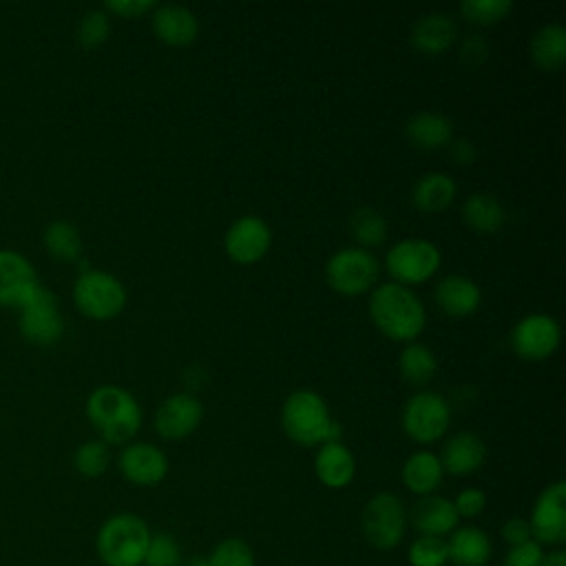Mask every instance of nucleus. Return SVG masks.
<instances>
[{"label":"nucleus","instance_id":"obj_1","mask_svg":"<svg viewBox=\"0 0 566 566\" xmlns=\"http://www.w3.org/2000/svg\"><path fill=\"white\" fill-rule=\"evenodd\" d=\"M367 310L378 332L398 343H413L427 325L422 301L411 292V287L394 281L380 283L371 290Z\"/></svg>","mask_w":566,"mask_h":566},{"label":"nucleus","instance_id":"obj_2","mask_svg":"<svg viewBox=\"0 0 566 566\" xmlns=\"http://www.w3.org/2000/svg\"><path fill=\"white\" fill-rule=\"evenodd\" d=\"M86 418L106 444L133 440L142 427V407L119 385H99L86 398Z\"/></svg>","mask_w":566,"mask_h":566},{"label":"nucleus","instance_id":"obj_3","mask_svg":"<svg viewBox=\"0 0 566 566\" xmlns=\"http://www.w3.org/2000/svg\"><path fill=\"white\" fill-rule=\"evenodd\" d=\"M281 424L287 438L303 447L340 442V424L329 416L323 396L312 389H296L285 398Z\"/></svg>","mask_w":566,"mask_h":566},{"label":"nucleus","instance_id":"obj_4","mask_svg":"<svg viewBox=\"0 0 566 566\" xmlns=\"http://www.w3.org/2000/svg\"><path fill=\"white\" fill-rule=\"evenodd\" d=\"M150 531L135 513H115L97 531L95 548L104 566H142Z\"/></svg>","mask_w":566,"mask_h":566},{"label":"nucleus","instance_id":"obj_5","mask_svg":"<svg viewBox=\"0 0 566 566\" xmlns=\"http://www.w3.org/2000/svg\"><path fill=\"white\" fill-rule=\"evenodd\" d=\"M126 298L124 283L106 270L84 268L73 283V303L91 321H113L126 307Z\"/></svg>","mask_w":566,"mask_h":566},{"label":"nucleus","instance_id":"obj_6","mask_svg":"<svg viewBox=\"0 0 566 566\" xmlns=\"http://www.w3.org/2000/svg\"><path fill=\"white\" fill-rule=\"evenodd\" d=\"M442 263V254L438 245L429 239L409 237L398 243H394L385 256V268L394 283H400L405 287L420 285L429 281Z\"/></svg>","mask_w":566,"mask_h":566},{"label":"nucleus","instance_id":"obj_7","mask_svg":"<svg viewBox=\"0 0 566 566\" xmlns=\"http://www.w3.org/2000/svg\"><path fill=\"white\" fill-rule=\"evenodd\" d=\"M378 259L363 248H340L325 263L327 285L343 296H358L378 281Z\"/></svg>","mask_w":566,"mask_h":566},{"label":"nucleus","instance_id":"obj_8","mask_svg":"<svg viewBox=\"0 0 566 566\" xmlns=\"http://www.w3.org/2000/svg\"><path fill=\"white\" fill-rule=\"evenodd\" d=\"M405 433L418 444L438 442L451 424V407L436 391H416L402 407L400 416Z\"/></svg>","mask_w":566,"mask_h":566},{"label":"nucleus","instance_id":"obj_9","mask_svg":"<svg viewBox=\"0 0 566 566\" xmlns=\"http://www.w3.org/2000/svg\"><path fill=\"white\" fill-rule=\"evenodd\" d=\"M20 336L38 347H51L60 343L64 334V316L60 312L57 296L40 285L31 301L18 310Z\"/></svg>","mask_w":566,"mask_h":566},{"label":"nucleus","instance_id":"obj_10","mask_svg":"<svg viewBox=\"0 0 566 566\" xmlns=\"http://www.w3.org/2000/svg\"><path fill=\"white\" fill-rule=\"evenodd\" d=\"M407 513L394 493H376L363 511V533L380 551L396 548L405 537Z\"/></svg>","mask_w":566,"mask_h":566},{"label":"nucleus","instance_id":"obj_11","mask_svg":"<svg viewBox=\"0 0 566 566\" xmlns=\"http://www.w3.org/2000/svg\"><path fill=\"white\" fill-rule=\"evenodd\" d=\"M511 347L524 360H546L551 358L562 340L559 323L544 312H533L522 316L511 329Z\"/></svg>","mask_w":566,"mask_h":566},{"label":"nucleus","instance_id":"obj_12","mask_svg":"<svg viewBox=\"0 0 566 566\" xmlns=\"http://www.w3.org/2000/svg\"><path fill=\"white\" fill-rule=\"evenodd\" d=\"M40 285L33 263L22 252L0 248V307H24Z\"/></svg>","mask_w":566,"mask_h":566},{"label":"nucleus","instance_id":"obj_13","mask_svg":"<svg viewBox=\"0 0 566 566\" xmlns=\"http://www.w3.org/2000/svg\"><path fill=\"white\" fill-rule=\"evenodd\" d=\"M531 535L542 544H562L566 539V482L548 484L535 500L531 513Z\"/></svg>","mask_w":566,"mask_h":566},{"label":"nucleus","instance_id":"obj_14","mask_svg":"<svg viewBox=\"0 0 566 566\" xmlns=\"http://www.w3.org/2000/svg\"><path fill=\"white\" fill-rule=\"evenodd\" d=\"M272 245V230L270 226L254 214H243L230 228L223 237L226 254L239 263V265H252L261 261Z\"/></svg>","mask_w":566,"mask_h":566},{"label":"nucleus","instance_id":"obj_15","mask_svg":"<svg viewBox=\"0 0 566 566\" xmlns=\"http://www.w3.org/2000/svg\"><path fill=\"white\" fill-rule=\"evenodd\" d=\"M203 418V405L195 394L179 391L161 400L155 411V431L166 440H181L190 436Z\"/></svg>","mask_w":566,"mask_h":566},{"label":"nucleus","instance_id":"obj_16","mask_svg":"<svg viewBox=\"0 0 566 566\" xmlns=\"http://www.w3.org/2000/svg\"><path fill=\"white\" fill-rule=\"evenodd\" d=\"M122 475L137 486L159 484L168 473L166 453L150 442H130L117 458Z\"/></svg>","mask_w":566,"mask_h":566},{"label":"nucleus","instance_id":"obj_17","mask_svg":"<svg viewBox=\"0 0 566 566\" xmlns=\"http://www.w3.org/2000/svg\"><path fill=\"white\" fill-rule=\"evenodd\" d=\"M150 27L157 40L168 46H188L199 35L197 15L184 4H157L150 13Z\"/></svg>","mask_w":566,"mask_h":566},{"label":"nucleus","instance_id":"obj_18","mask_svg":"<svg viewBox=\"0 0 566 566\" xmlns=\"http://www.w3.org/2000/svg\"><path fill=\"white\" fill-rule=\"evenodd\" d=\"M436 305L453 318H464L480 307L482 292L478 283L464 274H447L436 283Z\"/></svg>","mask_w":566,"mask_h":566},{"label":"nucleus","instance_id":"obj_19","mask_svg":"<svg viewBox=\"0 0 566 566\" xmlns=\"http://www.w3.org/2000/svg\"><path fill=\"white\" fill-rule=\"evenodd\" d=\"M458 40V24L449 13L431 11L416 20L411 29V44L424 55H440Z\"/></svg>","mask_w":566,"mask_h":566},{"label":"nucleus","instance_id":"obj_20","mask_svg":"<svg viewBox=\"0 0 566 566\" xmlns=\"http://www.w3.org/2000/svg\"><path fill=\"white\" fill-rule=\"evenodd\" d=\"M486 460V447L478 433L458 431L453 433L442 449L440 464L451 475H471L482 469Z\"/></svg>","mask_w":566,"mask_h":566},{"label":"nucleus","instance_id":"obj_21","mask_svg":"<svg viewBox=\"0 0 566 566\" xmlns=\"http://www.w3.org/2000/svg\"><path fill=\"white\" fill-rule=\"evenodd\" d=\"M409 520L413 524V528L420 535H433V537H442L451 531H455L458 526V513L451 500L442 497V495H422L409 513Z\"/></svg>","mask_w":566,"mask_h":566},{"label":"nucleus","instance_id":"obj_22","mask_svg":"<svg viewBox=\"0 0 566 566\" xmlns=\"http://www.w3.org/2000/svg\"><path fill=\"white\" fill-rule=\"evenodd\" d=\"M316 478L329 489H343L354 480L356 460L343 442H325L314 458Z\"/></svg>","mask_w":566,"mask_h":566},{"label":"nucleus","instance_id":"obj_23","mask_svg":"<svg viewBox=\"0 0 566 566\" xmlns=\"http://www.w3.org/2000/svg\"><path fill=\"white\" fill-rule=\"evenodd\" d=\"M455 192H458V186L451 175L431 170V172H424L413 184L411 203L416 206V210H420L424 214H436V212L447 210L453 203Z\"/></svg>","mask_w":566,"mask_h":566},{"label":"nucleus","instance_id":"obj_24","mask_svg":"<svg viewBox=\"0 0 566 566\" xmlns=\"http://www.w3.org/2000/svg\"><path fill=\"white\" fill-rule=\"evenodd\" d=\"M405 133L416 148L438 150L453 139V122L436 111H420L409 117Z\"/></svg>","mask_w":566,"mask_h":566},{"label":"nucleus","instance_id":"obj_25","mask_svg":"<svg viewBox=\"0 0 566 566\" xmlns=\"http://www.w3.org/2000/svg\"><path fill=\"white\" fill-rule=\"evenodd\" d=\"M531 60L537 69L546 73H555L566 62V29L564 24H544L535 31L528 44Z\"/></svg>","mask_w":566,"mask_h":566},{"label":"nucleus","instance_id":"obj_26","mask_svg":"<svg viewBox=\"0 0 566 566\" xmlns=\"http://www.w3.org/2000/svg\"><path fill=\"white\" fill-rule=\"evenodd\" d=\"M440 458L431 451H416L402 464V484L416 495H431L442 482Z\"/></svg>","mask_w":566,"mask_h":566},{"label":"nucleus","instance_id":"obj_27","mask_svg":"<svg viewBox=\"0 0 566 566\" xmlns=\"http://www.w3.org/2000/svg\"><path fill=\"white\" fill-rule=\"evenodd\" d=\"M447 551L455 566H484L491 559V539L475 526H462L453 531Z\"/></svg>","mask_w":566,"mask_h":566},{"label":"nucleus","instance_id":"obj_28","mask_svg":"<svg viewBox=\"0 0 566 566\" xmlns=\"http://www.w3.org/2000/svg\"><path fill=\"white\" fill-rule=\"evenodd\" d=\"M464 223L478 234H495L506 221L504 206L489 192H473L462 203Z\"/></svg>","mask_w":566,"mask_h":566},{"label":"nucleus","instance_id":"obj_29","mask_svg":"<svg viewBox=\"0 0 566 566\" xmlns=\"http://www.w3.org/2000/svg\"><path fill=\"white\" fill-rule=\"evenodd\" d=\"M44 250L55 259L64 263H73L82 254V237L75 223L66 219L51 221L42 232Z\"/></svg>","mask_w":566,"mask_h":566},{"label":"nucleus","instance_id":"obj_30","mask_svg":"<svg viewBox=\"0 0 566 566\" xmlns=\"http://www.w3.org/2000/svg\"><path fill=\"white\" fill-rule=\"evenodd\" d=\"M438 369L436 354L422 343H407L398 356L400 378L413 387H424Z\"/></svg>","mask_w":566,"mask_h":566},{"label":"nucleus","instance_id":"obj_31","mask_svg":"<svg viewBox=\"0 0 566 566\" xmlns=\"http://www.w3.org/2000/svg\"><path fill=\"white\" fill-rule=\"evenodd\" d=\"M349 232L363 250L378 248L387 239V219L376 208H356L349 217Z\"/></svg>","mask_w":566,"mask_h":566},{"label":"nucleus","instance_id":"obj_32","mask_svg":"<svg viewBox=\"0 0 566 566\" xmlns=\"http://www.w3.org/2000/svg\"><path fill=\"white\" fill-rule=\"evenodd\" d=\"M111 464L108 444L102 440H86L73 453V467L84 478H99Z\"/></svg>","mask_w":566,"mask_h":566},{"label":"nucleus","instance_id":"obj_33","mask_svg":"<svg viewBox=\"0 0 566 566\" xmlns=\"http://www.w3.org/2000/svg\"><path fill=\"white\" fill-rule=\"evenodd\" d=\"M111 35V18L104 9L86 11L77 22V42L84 49L102 46Z\"/></svg>","mask_w":566,"mask_h":566},{"label":"nucleus","instance_id":"obj_34","mask_svg":"<svg viewBox=\"0 0 566 566\" xmlns=\"http://www.w3.org/2000/svg\"><path fill=\"white\" fill-rule=\"evenodd\" d=\"M513 4L509 0H464L460 2V13L473 24H495L511 13Z\"/></svg>","mask_w":566,"mask_h":566},{"label":"nucleus","instance_id":"obj_35","mask_svg":"<svg viewBox=\"0 0 566 566\" xmlns=\"http://www.w3.org/2000/svg\"><path fill=\"white\" fill-rule=\"evenodd\" d=\"M449 562L447 542L433 535H420L409 546V564L411 566H444Z\"/></svg>","mask_w":566,"mask_h":566},{"label":"nucleus","instance_id":"obj_36","mask_svg":"<svg viewBox=\"0 0 566 566\" xmlns=\"http://www.w3.org/2000/svg\"><path fill=\"white\" fill-rule=\"evenodd\" d=\"M181 551L177 539L170 533H155L150 535L144 564L146 566H179Z\"/></svg>","mask_w":566,"mask_h":566},{"label":"nucleus","instance_id":"obj_37","mask_svg":"<svg viewBox=\"0 0 566 566\" xmlns=\"http://www.w3.org/2000/svg\"><path fill=\"white\" fill-rule=\"evenodd\" d=\"M210 566H254V555L252 548L239 539V537H230L223 539L212 555L208 557Z\"/></svg>","mask_w":566,"mask_h":566},{"label":"nucleus","instance_id":"obj_38","mask_svg":"<svg viewBox=\"0 0 566 566\" xmlns=\"http://www.w3.org/2000/svg\"><path fill=\"white\" fill-rule=\"evenodd\" d=\"M458 57L464 66L469 69H475L480 64H484V60L489 57V42L482 38V35H464L460 40V51H458Z\"/></svg>","mask_w":566,"mask_h":566},{"label":"nucleus","instance_id":"obj_39","mask_svg":"<svg viewBox=\"0 0 566 566\" xmlns=\"http://www.w3.org/2000/svg\"><path fill=\"white\" fill-rule=\"evenodd\" d=\"M542 557H544L542 546L535 539H528L520 546H511L502 566H539Z\"/></svg>","mask_w":566,"mask_h":566},{"label":"nucleus","instance_id":"obj_40","mask_svg":"<svg viewBox=\"0 0 566 566\" xmlns=\"http://www.w3.org/2000/svg\"><path fill=\"white\" fill-rule=\"evenodd\" d=\"M157 7L155 0H106L104 2V11L119 15V18H139L144 13H153V9Z\"/></svg>","mask_w":566,"mask_h":566},{"label":"nucleus","instance_id":"obj_41","mask_svg":"<svg viewBox=\"0 0 566 566\" xmlns=\"http://www.w3.org/2000/svg\"><path fill=\"white\" fill-rule=\"evenodd\" d=\"M458 517H478L486 506V495L480 489H462L453 500Z\"/></svg>","mask_w":566,"mask_h":566},{"label":"nucleus","instance_id":"obj_42","mask_svg":"<svg viewBox=\"0 0 566 566\" xmlns=\"http://www.w3.org/2000/svg\"><path fill=\"white\" fill-rule=\"evenodd\" d=\"M533 535H531V524L528 520L524 517H511L504 522L502 526V539L509 544V546H520L524 542H528Z\"/></svg>","mask_w":566,"mask_h":566},{"label":"nucleus","instance_id":"obj_43","mask_svg":"<svg viewBox=\"0 0 566 566\" xmlns=\"http://www.w3.org/2000/svg\"><path fill=\"white\" fill-rule=\"evenodd\" d=\"M449 153H451V159L455 164H462V166H467V164H471L475 159V146L469 139H464V137L462 139H451Z\"/></svg>","mask_w":566,"mask_h":566},{"label":"nucleus","instance_id":"obj_44","mask_svg":"<svg viewBox=\"0 0 566 566\" xmlns=\"http://www.w3.org/2000/svg\"><path fill=\"white\" fill-rule=\"evenodd\" d=\"M206 371L199 369V367H188L186 374H184V380L188 385V389H199L203 382H206Z\"/></svg>","mask_w":566,"mask_h":566},{"label":"nucleus","instance_id":"obj_45","mask_svg":"<svg viewBox=\"0 0 566 566\" xmlns=\"http://www.w3.org/2000/svg\"><path fill=\"white\" fill-rule=\"evenodd\" d=\"M539 566H566V553L564 551H553L542 557Z\"/></svg>","mask_w":566,"mask_h":566},{"label":"nucleus","instance_id":"obj_46","mask_svg":"<svg viewBox=\"0 0 566 566\" xmlns=\"http://www.w3.org/2000/svg\"><path fill=\"white\" fill-rule=\"evenodd\" d=\"M186 566H210V564H208V559H203V557H195V559H190Z\"/></svg>","mask_w":566,"mask_h":566}]
</instances>
